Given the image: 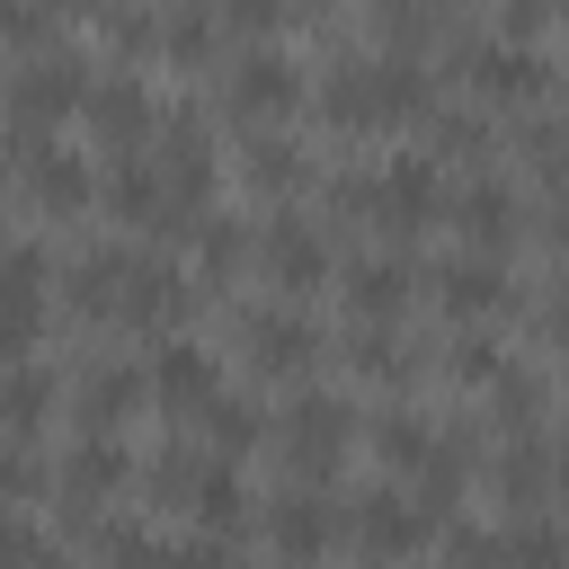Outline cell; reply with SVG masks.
Wrapping results in <instances>:
<instances>
[{
    "mask_svg": "<svg viewBox=\"0 0 569 569\" xmlns=\"http://www.w3.org/2000/svg\"><path fill=\"white\" fill-rule=\"evenodd\" d=\"M338 204L347 213H373L382 231H418L445 204V169H436V151H382L373 169L338 178Z\"/></svg>",
    "mask_w": 569,
    "mask_h": 569,
    "instance_id": "cell-1",
    "label": "cell"
},
{
    "mask_svg": "<svg viewBox=\"0 0 569 569\" xmlns=\"http://www.w3.org/2000/svg\"><path fill=\"white\" fill-rule=\"evenodd\" d=\"M89 62H80V44H44V53H27L18 71H9V133L18 142H53V124L71 116V107H89Z\"/></svg>",
    "mask_w": 569,
    "mask_h": 569,
    "instance_id": "cell-2",
    "label": "cell"
},
{
    "mask_svg": "<svg viewBox=\"0 0 569 569\" xmlns=\"http://www.w3.org/2000/svg\"><path fill=\"white\" fill-rule=\"evenodd\" d=\"M276 445H284V462H293L302 480H329V471H338V453L356 445V409H347L338 391H302V400H284Z\"/></svg>",
    "mask_w": 569,
    "mask_h": 569,
    "instance_id": "cell-3",
    "label": "cell"
},
{
    "mask_svg": "<svg viewBox=\"0 0 569 569\" xmlns=\"http://www.w3.org/2000/svg\"><path fill=\"white\" fill-rule=\"evenodd\" d=\"M249 258H258V276L293 302V293H311V284L329 276V231H320L311 213H284V204H276V213L258 222V249H249Z\"/></svg>",
    "mask_w": 569,
    "mask_h": 569,
    "instance_id": "cell-4",
    "label": "cell"
},
{
    "mask_svg": "<svg viewBox=\"0 0 569 569\" xmlns=\"http://www.w3.org/2000/svg\"><path fill=\"white\" fill-rule=\"evenodd\" d=\"M44 249L36 240H9L0 249V365H27L36 338H44Z\"/></svg>",
    "mask_w": 569,
    "mask_h": 569,
    "instance_id": "cell-5",
    "label": "cell"
},
{
    "mask_svg": "<svg viewBox=\"0 0 569 569\" xmlns=\"http://www.w3.org/2000/svg\"><path fill=\"white\" fill-rule=\"evenodd\" d=\"M80 116H89V133H98L116 160H124V151H142V133H160V98L142 89V71H133V62H107V71L89 80V107H80Z\"/></svg>",
    "mask_w": 569,
    "mask_h": 569,
    "instance_id": "cell-6",
    "label": "cell"
},
{
    "mask_svg": "<svg viewBox=\"0 0 569 569\" xmlns=\"http://www.w3.org/2000/svg\"><path fill=\"white\" fill-rule=\"evenodd\" d=\"M222 98H231V116H249V124L267 133V116H284V107L302 98V62H293L284 44H240L231 71H222Z\"/></svg>",
    "mask_w": 569,
    "mask_h": 569,
    "instance_id": "cell-7",
    "label": "cell"
},
{
    "mask_svg": "<svg viewBox=\"0 0 569 569\" xmlns=\"http://www.w3.org/2000/svg\"><path fill=\"white\" fill-rule=\"evenodd\" d=\"M98 196H107L124 222H142V231H187V222H196V213L178 204V187L160 178V160H151V151H124V160L98 178Z\"/></svg>",
    "mask_w": 569,
    "mask_h": 569,
    "instance_id": "cell-8",
    "label": "cell"
},
{
    "mask_svg": "<svg viewBox=\"0 0 569 569\" xmlns=\"http://www.w3.org/2000/svg\"><path fill=\"white\" fill-rule=\"evenodd\" d=\"M151 400H160L169 418H204V409L222 400L213 347H204V338H160V356H151Z\"/></svg>",
    "mask_w": 569,
    "mask_h": 569,
    "instance_id": "cell-9",
    "label": "cell"
},
{
    "mask_svg": "<svg viewBox=\"0 0 569 569\" xmlns=\"http://www.w3.org/2000/svg\"><path fill=\"white\" fill-rule=\"evenodd\" d=\"M462 80H471L480 98H542V89H551V53H533V44H516V36H471V44H462Z\"/></svg>",
    "mask_w": 569,
    "mask_h": 569,
    "instance_id": "cell-10",
    "label": "cell"
},
{
    "mask_svg": "<svg viewBox=\"0 0 569 569\" xmlns=\"http://www.w3.org/2000/svg\"><path fill=\"white\" fill-rule=\"evenodd\" d=\"M240 347H249L258 373H302V365L320 356V320H311L302 302H258V311L240 320Z\"/></svg>",
    "mask_w": 569,
    "mask_h": 569,
    "instance_id": "cell-11",
    "label": "cell"
},
{
    "mask_svg": "<svg viewBox=\"0 0 569 569\" xmlns=\"http://www.w3.org/2000/svg\"><path fill=\"white\" fill-rule=\"evenodd\" d=\"M347 533H356L373 560H409V551H427L436 516H427L409 489H365V498H356V516H347Z\"/></svg>",
    "mask_w": 569,
    "mask_h": 569,
    "instance_id": "cell-12",
    "label": "cell"
},
{
    "mask_svg": "<svg viewBox=\"0 0 569 569\" xmlns=\"http://www.w3.org/2000/svg\"><path fill=\"white\" fill-rule=\"evenodd\" d=\"M9 160L27 169V196H36L44 213H80V204L98 196L89 160H80V151H62V142H18V133H9Z\"/></svg>",
    "mask_w": 569,
    "mask_h": 569,
    "instance_id": "cell-13",
    "label": "cell"
},
{
    "mask_svg": "<svg viewBox=\"0 0 569 569\" xmlns=\"http://www.w3.org/2000/svg\"><path fill=\"white\" fill-rule=\"evenodd\" d=\"M142 409V365H89L80 382H71V418H80V436H116L124 418Z\"/></svg>",
    "mask_w": 569,
    "mask_h": 569,
    "instance_id": "cell-14",
    "label": "cell"
},
{
    "mask_svg": "<svg viewBox=\"0 0 569 569\" xmlns=\"http://www.w3.org/2000/svg\"><path fill=\"white\" fill-rule=\"evenodd\" d=\"M187 302V276L169 267V258H151V249H124V267H116V320H169Z\"/></svg>",
    "mask_w": 569,
    "mask_h": 569,
    "instance_id": "cell-15",
    "label": "cell"
},
{
    "mask_svg": "<svg viewBox=\"0 0 569 569\" xmlns=\"http://www.w3.org/2000/svg\"><path fill=\"white\" fill-rule=\"evenodd\" d=\"M267 542H276L293 569H311V560L338 542V516H329V498H320V489H284V498L267 507Z\"/></svg>",
    "mask_w": 569,
    "mask_h": 569,
    "instance_id": "cell-16",
    "label": "cell"
},
{
    "mask_svg": "<svg viewBox=\"0 0 569 569\" xmlns=\"http://www.w3.org/2000/svg\"><path fill=\"white\" fill-rule=\"evenodd\" d=\"M436 302H445L453 320H489V311H507V302H516V284H507V267H498V258H480V249H471V258H445V267H436Z\"/></svg>",
    "mask_w": 569,
    "mask_h": 569,
    "instance_id": "cell-17",
    "label": "cell"
},
{
    "mask_svg": "<svg viewBox=\"0 0 569 569\" xmlns=\"http://www.w3.org/2000/svg\"><path fill=\"white\" fill-rule=\"evenodd\" d=\"M409 293H418L409 258H356V267H347V311H356L365 329H391V320L409 311Z\"/></svg>",
    "mask_w": 569,
    "mask_h": 569,
    "instance_id": "cell-18",
    "label": "cell"
},
{
    "mask_svg": "<svg viewBox=\"0 0 569 569\" xmlns=\"http://www.w3.org/2000/svg\"><path fill=\"white\" fill-rule=\"evenodd\" d=\"M133 480V453H124V436H80L71 453H62V498L71 507H98V498H116Z\"/></svg>",
    "mask_w": 569,
    "mask_h": 569,
    "instance_id": "cell-19",
    "label": "cell"
},
{
    "mask_svg": "<svg viewBox=\"0 0 569 569\" xmlns=\"http://www.w3.org/2000/svg\"><path fill=\"white\" fill-rule=\"evenodd\" d=\"M62 409V382H53V365H0V427H9V445H27V436H44V418Z\"/></svg>",
    "mask_w": 569,
    "mask_h": 569,
    "instance_id": "cell-20",
    "label": "cell"
},
{
    "mask_svg": "<svg viewBox=\"0 0 569 569\" xmlns=\"http://www.w3.org/2000/svg\"><path fill=\"white\" fill-rule=\"evenodd\" d=\"M453 222L480 240V258H498V249L525 231V213H516V187H507V178H471V187H462V204H453Z\"/></svg>",
    "mask_w": 569,
    "mask_h": 569,
    "instance_id": "cell-21",
    "label": "cell"
},
{
    "mask_svg": "<svg viewBox=\"0 0 569 569\" xmlns=\"http://www.w3.org/2000/svg\"><path fill=\"white\" fill-rule=\"evenodd\" d=\"M204 533H231L240 516H249V489H240V471L231 462H196V480H187V498H178Z\"/></svg>",
    "mask_w": 569,
    "mask_h": 569,
    "instance_id": "cell-22",
    "label": "cell"
},
{
    "mask_svg": "<svg viewBox=\"0 0 569 569\" xmlns=\"http://www.w3.org/2000/svg\"><path fill=\"white\" fill-rule=\"evenodd\" d=\"M436 445H445V436H436L418 409H382V418H373V453H382L391 471H427V462H436Z\"/></svg>",
    "mask_w": 569,
    "mask_h": 569,
    "instance_id": "cell-23",
    "label": "cell"
},
{
    "mask_svg": "<svg viewBox=\"0 0 569 569\" xmlns=\"http://www.w3.org/2000/svg\"><path fill=\"white\" fill-rule=\"evenodd\" d=\"M98 569H178V542H160L151 525H124V516H116V525L98 533Z\"/></svg>",
    "mask_w": 569,
    "mask_h": 569,
    "instance_id": "cell-24",
    "label": "cell"
},
{
    "mask_svg": "<svg viewBox=\"0 0 569 569\" xmlns=\"http://www.w3.org/2000/svg\"><path fill=\"white\" fill-rule=\"evenodd\" d=\"M498 551H507V569H569V533L542 525V516H516L498 533Z\"/></svg>",
    "mask_w": 569,
    "mask_h": 569,
    "instance_id": "cell-25",
    "label": "cell"
},
{
    "mask_svg": "<svg viewBox=\"0 0 569 569\" xmlns=\"http://www.w3.org/2000/svg\"><path fill=\"white\" fill-rule=\"evenodd\" d=\"M347 365L365 382H409V338L400 329H347Z\"/></svg>",
    "mask_w": 569,
    "mask_h": 569,
    "instance_id": "cell-26",
    "label": "cell"
},
{
    "mask_svg": "<svg viewBox=\"0 0 569 569\" xmlns=\"http://www.w3.org/2000/svg\"><path fill=\"white\" fill-rule=\"evenodd\" d=\"M222 36H231V27H222V9H160V44H169L178 62H204Z\"/></svg>",
    "mask_w": 569,
    "mask_h": 569,
    "instance_id": "cell-27",
    "label": "cell"
},
{
    "mask_svg": "<svg viewBox=\"0 0 569 569\" xmlns=\"http://www.w3.org/2000/svg\"><path fill=\"white\" fill-rule=\"evenodd\" d=\"M498 489H507L516 507H533V498L551 489V445H533V436H516V445L498 453Z\"/></svg>",
    "mask_w": 569,
    "mask_h": 569,
    "instance_id": "cell-28",
    "label": "cell"
},
{
    "mask_svg": "<svg viewBox=\"0 0 569 569\" xmlns=\"http://www.w3.org/2000/svg\"><path fill=\"white\" fill-rule=\"evenodd\" d=\"M249 178H258L267 196H284V187H302V178H311V160H302L284 133H249Z\"/></svg>",
    "mask_w": 569,
    "mask_h": 569,
    "instance_id": "cell-29",
    "label": "cell"
},
{
    "mask_svg": "<svg viewBox=\"0 0 569 569\" xmlns=\"http://www.w3.org/2000/svg\"><path fill=\"white\" fill-rule=\"evenodd\" d=\"M196 427H204V436L222 445V462H231V453H249V445L267 436V418H258V400H231V391H222V400H213V409H204Z\"/></svg>",
    "mask_w": 569,
    "mask_h": 569,
    "instance_id": "cell-30",
    "label": "cell"
},
{
    "mask_svg": "<svg viewBox=\"0 0 569 569\" xmlns=\"http://www.w3.org/2000/svg\"><path fill=\"white\" fill-rule=\"evenodd\" d=\"M249 249H258V240H249V231H240V222H231V213H213V222H204V231H196V267H204V276H213V284H222V276H231V267H240V258H249Z\"/></svg>",
    "mask_w": 569,
    "mask_h": 569,
    "instance_id": "cell-31",
    "label": "cell"
},
{
    "mask_svg": "<svg viewBox=\"0 0 569 569\" xmlns=\"http://www.w3.org/2000/svg\"><path fill=\"white\" fill-rule=\"evenodd\" d=\"M0 44L44 53V44H62V18H53V9H0Z\"/></svg>",
    "mask_w": 569,
    "mask_h": 569,
    "instance_id": "cell-32",
    "label": "cell"
},
{
    "mask_svg": "<svg viewBox=\"0 0 569 569\" xmlns=\"http://www.w3.org/2000/svg\"><path fill=\"white\" fill-rule=\"evenodd\" d=\"M44 560H53V542L27 516H0V569H44Z\"/></svg>",
    "mask_w": 569,
    "mask_h": 569,
    "instance_id": "cell-33",
    "label": "cell"
},
{
    "mask_svg": "<svg viewBox=\"0 0 569 569\" xmlns=\"http://www.w3.org/2000/svg\"><path fill=\"white\" fill-rule=\"evenodd\" d=\"M98 36L124 44V53H151L160 44V9H116V18H98Z\"/></svg>",
    "mask_w": 569,
    "mask_h": 569,
    "instance_id": "cell-34",
    "label": "cell"
},
{
    "mask_svg": "<svg viewBox=\"0 0 569 569\" xmlns=\"http://www.w3.org/2000/svg\"><path fill=\"white\" fill-rule=\"evenodd\" d=\"M36 498V453L27 445H0V516H18Z\"/></svg>",
    "mask_w": 569,
    "mask_h": 569,
    "instance_id": "cell-35",
    "label": "cell"
},
{
    "mask_svg": "<svg viewBox=\"0 0 569 569\" xmlns=\"http://www.w3.org/2000/svg\"><path fill=\"white\" fill-rule=\"evenodd\" d=\"M427 124L445 133V151H480V142H489V116H480V107H436Z\"/></svg>",
    "mask_w": 569,
    "mask_h": 569,
    "instance_id": "cell-36",
    "label": "cell"
},
{
    "mask_svg": "<svg viewBox=\"0 0 569 569\" xmlns=\"http://www.w3.org/2000/svg\"><path fill=\"white\" fill-rule=\"evenodd\" d=\"M453 373H462V382H498V373H507V356H498L489 338H462V347H453Z\"/></svg>",
    "mask_w": 569,
    "mask_h": 569,
    "instance_id": "cell-37",
    "label": "cell"
},
{
    "mask_svg": "<svg viewBox=\"0 0 569 569\" xmlns=\"http://www.w3.org/2000/svg\"><path fill=\"white\" fill-rule=\"evenodd\" d=\"M178 569H240V551H231V542H187Z\"/></svg>",
    "mask_w": 569,
    "mask_h": 569,
    "instance_id": "cell-38",
    "label": "cell"
},
{
    "mask_svg": "<svg viewBox=\"0 0 569 569\" xmlns=\"http://www.w3.org/2000/svg\"><path fill=\"white\" fill-rule=\"evenodd\" d=\"M551 489H569V418H560V436H551Z\"/></svg>",
    "mask_w": 569,
    "mask_h": 569,
    "instance_id": "cell-39",
    "label": "cell"
},
{
    "mask_svg": "<svg viewBox=\"0 0 569 569\" xmlns=\"http://www.w3.org/2000/svg\"><path fill=\"white\" fill-rule=\"evenodd\" d=\"M542 231H551V240H560V249H569V187H560V196H551V222H542Z\"/></svg>",
    "mask_w": 569,
    "mask_h": 569,
    "instance_id": "cell-40",
    "label": "cell"
},
{
    "mask_svg": "<svg viewBox=\"0 0 569 569\" xmlns=\"http://www.w3.org/2000/svg\"><path fill=\"white\" fill-rule=\"evenodd\" d=\"M551 338L569 347V276H560V293H551Z\"/></svg>",
    "mask_w": 569,
    "mask_h": 569,
    "instance_id": "cell-41",
    "label": "cell"
},
{
    "mask_svg": "<svg viewBox=\"0 0 569 569\" xmlns=\"http://www.w3.org/2000/svg\"><path fill=\"white\" fill-rule=\"evenodd\" d=\"M44 569H62V551H53V560H44Z\"/></svg>",
    "mask_w": 569,
    "mask_h": 569,
    "instance_id": "cell-42",
    "label": "cell"
},
{
    "mask_svg": "<svg viewBox=\"0 0 569 569\" xmlns=\"http://www.w3.org/2000/svg\"><path fill=\"white\" fill-rule=\"evenodd\" d=\"M0 169H9V151H0Z\"/></svg>",
    "mask_w": 569,
    "mask_h": 569,
    "instance_id": "cell-43",
    "label": "cell"
}]
</instances>
